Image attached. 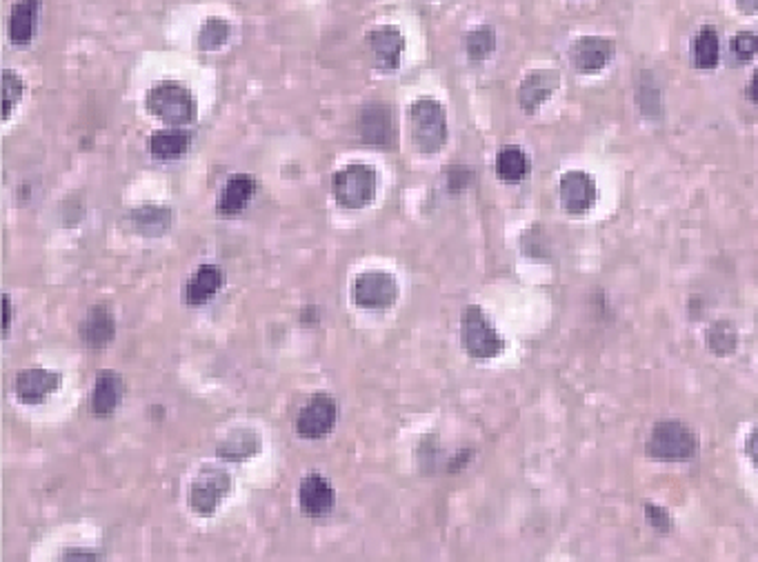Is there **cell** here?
<instances>
[{
	"instance_id": "1",
	"label": "cell",
	"mask_w": 758,
	"mask_h": 562,
	"mask_svg": "<svg viewBox=\"0 0 758 562\" xmlns=\"http://www.w3.org/2000/svg\"><path fill=\"white\" fill-rule=\"evenodd\" d=\"M407 120H410L412 143L418 154L432 156L441 152L447 143V114L436 98L423 96L414 100Z\"/></svg>"
},
{
	"instance_id": "2",
	"label": "cell",
	"mask_w": 758,
	"mask_h": 562,
	"mask_svg": "<svg viewBox=\"0 0 758 562\" xmlns=\"http://www.w3.org/2000/svg\"><path fill=\"white\" fill-rule=\"evenodd\" d=\"M147 112L165 125L181 127L196 120V98L185 83L178 80H161L147 94Z\"/></svg>"
},
{
	"instance_id": "3",
	"label": "cell",
	"mask_w": 758,
	"mask_h": 562,
	"mask_svg": "<svg viewBox=\"0 0 758 562\" xmlns=\"http://www.w3.org/2000/svg\"><path fill=\"white\" fill-rule=\"evenodd\" d=\"M698 438L681 420H658L645 443V454L663 463H685L698 454Z\"/></svg>"
},
{
	"instance_id": "4",
	"label": "cell",
	"mask_w": 758,
	"mask_h": 562,
	"mask_svg": "<svg viewBox=\"0 0 758 562\" xmlns=\"http://www.w3.org/2000/svg\"><path fill=\"white\" fill-rule=\"evenodd\" d=\"M461 340L467 354L478 360L496 358L503 354L507 343L494 329L492 320L478 305H467L461 316Z\"/></svg>"
},
{
	"instance_id": "5",
	"label": "cell",
	"mask_w": 758,
	"mask_h": 562,
	"mask_svg": "<svg viewBox=\"0 0 758 562\" xmlns=\"http://www.w3.org/2000/svg\"><path fill=\"white\" fill-rule=\"evenodd\" d=\"M376 169L352 163L338 169L332 180V192L336 203L345 209H365L376 198Z\"/></svg>"
},
{
	"instance_id": "6",
	"label": "cell",
	"mask_w": 758,
	"mask_h": 562,
	"mask_svg": "<svg viewBox=\"0 0 758 562\" xmlns=\"http://www.w3.org/2000/svg\"><path fill=\"white\" fill-rule=\"evenodd\" d=\"M352 303L363 309H390L398 300V280L378 269L358 274L352 283Z\"/></svg>"
},
{
	"instance_id": "7",
	"label": "cell",
	"mask_w": 758,
	"mask_h": 562,
	"mask_svg": "<svg viewBox=\"0 0 758 562\" xmlns=\"http://www.w3.org/2000/svg\"><path fill=\"white\" fill-rule=\"evenodd\" d=\"M338 420V403L325 394L318 391L312 398L307 400L303 409L296 416V434L305 440H323L332 434Z\"/></svg>"
},
{
	"instance_id": "8",
	"label": "cell",
	"mask_w": 758,
	"mask_h": 562,
	"mask_svg": "<svg viewBox=\"0 0 758 562\" xmlns=\"http://www.w3.org/2000/svg\"><path fill=\"white\" fill-rule=\"evenodd\" d=\"M232 489V478L223 469H203L189 487V507L198 516H212Z\"/></svg>"
},
{
	"instance_id": "9",
	"label": "cell",
	"mask_w": 758,
	"mask_h": 562,
	"mask_svg": "<svg viewBox=\"0 0 758 562\" xmlns=\"http://www.w3.org/2000/svg\"><path fill=\"white\" fill-rule=\"evenodd\" d=\"M558 198H561V205L567 214L585 216L598 200L594 178L587 172H581V169L565 172L558 180Z\"/></svg>"
},
{
	"instance_id": "10",
	"label": "cell",
	"mask_w": 758,
	"mask_h": 562,
	"mask_svg": "<svg viewBox=\"0 0 758 562\" xmlns=\"http://www.w3.org/2000/svg\"><path fill=\"white\" fill-rule=\"evenodd\" d=\"M369 52L374 56V65L381 72H396L401 67L405 36L396 25H378L367 32Z\"/></svg>"
},
{
	"instance_id": "11",
	"label": "cell",
	"mask_w": 758,
	"mask_h": 562,
	"mask_svg": "<svg viewBox=\"0 0 758 562\" xmlns=\"http://www.w3.org/2000/svg\"><path fill=\"white\" fill-rule=\"evenodd\" d=\"M616 54V45L610 38L601 36H583L570 47V63L581 74H598L612 63Z\"/></svg>"
},
{
	"instance_id": "12",
	"label": "cell",
	"mask_w": 758,
	"mask_h": 562,
	"mask_svg": "<svg viewBox=\"0 0 758 562\" xmlns=\"http://www.w3.org/2000/svg\"><path fill=\"white\" fill-rule=\"evenodd\" d=\"M63 385V376L58 371L32 367L23 369L14 380V394L25 405H43Z\"/></svg>"
},
{
	"instance_id": "13",
	"label": "cell",
	"mask_w": 758,
	"mask_h": 562,
	"mask_svg": "<svg viewBox=\"0 0 758 562\" xmlns=\"http://www.w3.org/2000/svg\"><path fill=\"white\" fill-rule=\"evenodd\" d=\"M361 138L365 145L394 147L396 143V116L390 105L374 103L361 112Z\"/></svg>"
},
{
	"instance_id": "14",
	"label": "cell",
	"mask_w": 758,
	"mask_h": 562,
	"mask_svg": "<svg viewBox=\"0 0 758 562\" xmlns=\"http://www.w3.org/2000/svg\"><path fill=\"white\" fill-rule=\"evenodd\" d=\"M336 505V491L321 474H309L298 487V507L309 518L327 516Z\"/></svg>"
},
{
	"instance_id": "15",
	"label": "cell",
	"mask_w": 758,
	"mask_h": 562,
	"mask_svg": "<svg viewBox=\"0 0 758 562\" xmlns=\"http://www.w3.org/2000/svg\"><path fill=\"white\" fill-rule=\"evenodd\" d=\"M258 189V180L249 174H234L229 176L225 187L218 196L216 212L223 218H232L245 212V207L252 203V198Z\"/></svg>"
},
{
	"instance_id": "16",
	"label": "cell",
	"mask_w": 758,
	"mask_h": 562,
	"mask_svg": "<svg viewBox=\"0 0 758 562\" xmlns=\"http://www.w3.org/2000/svg\"><path fill=\"white\" fill-rule=\"evenodd\" d=\"M116 336V318L107 303H96L89 307L85 320L81 323V338L87 347L103 349Z\"/></svg>"
},
{
	"instance_id": "17",
	"label": "cell",
	"mask_w": 758,
	"mask_h": 562,
	"mask_svg": "<svg viewBox=\"0 0 758 562\" xmlns=\"http://www.w3.org/2000/svg\"><path fill=\"white\" fill-rule=\"evenodd\" d=\"M558 83H561V78H558V74L552 72V69H536V72L527 74L521 80V87H518V105L523 107V112L534 114L536 109L554 94Z\"/></svg>"
},
{
	"instance_id": "18",
	"label": "cell",
	"mask_w": 758,
	"mask_h": 562,
	"mask_svg": "<svg viewBox=\"0 0 758 562\" xmlns=\"http://www.w3.org/2000/svg\"><path fill=\"white\" fill-rule=\"evenodd\" d=\"M125 227L138 236L158 238L172 227V209L165 205H141L127 214Z\"/></svg>"
},
{
	"instance_id": "19",
	"label": "cell",
	"mask_w": 758,
	"mask_h": 562,
	"mask_svg": "<svg viewBox=\"0 0 758 562\" xmlns=\"http://www.w3.org/2000/svg\"><path fill=\"white\" fill-rule=\"evenodd\" d=\"M125 398V380L114 369L98 371L94 394H92V411L96 416L107 418L121 407Z\"/></svg>"
},
{
	"instance_id": "20",
	"label": "cell",
	"mask_w": 758,
	"mask_h": 562,
	"mask_svg": "<svg viewBox=\"0 0 758 562\" xmlns=\"http://www.w3.org/2000/svg\"><path fill=\"white\" fill-rule=\"evenodd\" d=\"M225 285V274L221 272V267L216 265H201L196 272L189 276L187 285H185V300L187 305L198 307V305H207L218 291Z\"/></svg>"
},
{
	"instance_id": "21",
	"label": "cell",
	"mask_w": 758,
	"mask_h": 562,
	"mask_svg": "<svg viewBox=\"0 0 758 562\" xmlns=\"http://www.w3.org/2000/svg\"><path fill=\"white\" fill-rule=\"evenodd\" d=\"M43 0H18L9 16V40L14 45L25 47L34 40L38 14H41Z\"/></svg>"
},
{
	"instance_id": "22",
	"label": "cell",
	"mask_w": 758,
	"mask_h": 562,
	"mask_svg": "<svg viewBox=\"0 0 758 562\" xmlns=\"http://www.w3.org/2000/svg\"><path fill=\"white\" fill-rule=\"evenodd\" d=\"M189 147H192V134L181 127L158 129L149 138V154L156 160H165V163L185 156Z\"/></svg>"
},
{
	"instance_id": "23",
	"label": "cell",
	"mask_w": 758,
	"mask_h": 562,
	"mask_svg": "<svg viewBox=\"0 0 758 562\" xmlns=\"http://www.w3.org/2000/svg\"><path fill=\"white\" fill-rule=\"evenodd\" d=\"M692 63L701 72H714L721 63V38L716 27L703 25L692 40Z\"/></svg>"
},
{
	"instance_id": "24",
	"label": "cell",
	"mask_w": 758,
	"mask_h": 562,
	"mask_svg": "<svg viewBox=\"0 0 758 562\" xmlns=\"http://www.w3.org/2000/svg\"><path fill=\"white\" fill-rule=\"evenodd\" d=\"M532 172V160L518 145H505L501 152L496 154V176L503 183L516 185L530 176Z\"/></svg>"
},
{
	"instance_id": "25",
	"label": "cell",
	"mask_w": 758,
	"mask_h": 562,
	"mask_svg": "<svg viewBox=\"0 0 758 562\" xmlns=\"http://www.w3.org/2000/svg\"><path fill=\"white\" fill-rule=\"evenodd\" d=\"M263 440L252 429H238L234 434H229L221 445H218L216 454L218 458L232 460V463H238V460H247L256 456L261 451Z\"/></svg>"
},
{
	"instance_id": "26",
	"label": "cell",
	"mask_w": 758,
	"mask_h": 562,
	"mask_svg": "<svg viewBox=\"0 0 758 562\" xmlns=\"http://www.w3.org/2000/svg\"><path fill=\"white\" fill-rule=\"evenodd\" d=\"M705 343L716 356H732L738 349V331L730 320H714L705 331Z\"/></svg>"
},
{
	"instance_id": "27",
	"label": "cell",
	"mask_w": 758,
	"mask_h": 562,
	"mask_svg": "<svg viewBox=\"0 0 758 562\" xmlns=\"http://www.w3.org/2000/svg\"><path fill=\"white\" fill-rule=\"evenodd\" d=\"M465 52L472 63H483L496 52V29L492 25L474 27L465 36Z\"/></svg>"
},
{
	"instance_id": "28",
	"label": "cell",
	"mask_w": 758,
	"mask_h": 562,
	"mask_svg": "<svg viewBox=\"0 0 758 562\" xmlns=\"http://www.w3.org/2000/svg\"><path fill=\"white\" fill-rule=\"evenodd\" d=\"M229 34H232V27H229L227 20L207 18L201 29H198V47L203 52H216V49H221L227 43Z\"/></svg>"
},
{
	"instance_id": "29",
	"label": "cell",
	"mask_w": 758,
	"mask_h": 562,
	"mask_svg": "<svg viewBox=\"0 0 758 562\" xmlns=\"http://www.w3.org/2000/svg\"><path fill=\"white\" fill-rule=\"evenodd\" d=\"M636 100H638V107H641V112L647 118H656L663 114L661 89L656 87L652 74H643L641 85H638V92H636Z\"/></svg>"
},
{
	"instance_id": "30",
	"label": "cell",
	"mask_w": 758,
	"mask_h": 562,
	"mask_svg": "<svg viewBox=\"0 0 758 562\" xmlns=\"http://www.w3.org/2000/svg\"><path fill=\"white\" fill-rule=\"evenodd\" d=\"M23 92H25L23 78L14 74L12 69H5L3 72V120L12 116V109L21 103Z\"/></svg>"
},
{
	"instance_id": "31",
	"label": "cell",
	"mask_w": 758,
	"mask_h": 562,
	"mask_svg": "<svg viewBox=\"0 0 758 562\" xmlns=\"http://www.w3.org/2000/svg\"><path fill=\"white\" fill-rule=\"evenodd\" d=\"M730 54L734 63H750L758 54V34L756 32H738L730 40Z\"/></svg>"
},
{
	"instance_id": "32",
	"label": "cell",
	"mask_w": 758,
	"mask_h": 562,
	"mask_svg": "<svg viewBox=\"0 0 758 562\" xmlns=\"http://www.w3.org/2000/svg\"><path fill=\"white\" fill-rule=\"evenodd\" d=\"M521 247H523V254L530 258H536V260L550 258V245L545 243V234L538 227L527 229L521 238Z\"/></svg>"
},
{
	"instance_id": "33",
	"label": "cell",
	"mask_w": 758,
	"mask_h": 562,
	"mask_svg": "<svg viewBox=\"0 0 758 562\" xmlns=\"http://www.w3.org/2000/svg\"><path fill=\"white\" fill-rule=\"evenodd\" d=\"M645 520H647V525L656 529L658 534H663V536L670 534L672 527H674L670 511L658 507V505H645Z\"/></svg>"
},
{
	"instance_id": "34",
	"label": "cell",
	"mask_w": 758,
	"mask_h": 562,
	"mask_svg": "<svg viewBox=\"0 0 758 562\" xmlns=\"http://www.w3.org/2000/svg\"><path fill=\"white\" fill-rule=\"evenodd\" d=\"M472 183H474V172L470 167L456 165L447 169V187H450V192L454 194L463 192V189H467Z\"/></svg>"
},
{
	"instance_id": "35",
	"label": "cell",
	"mask_w": 758,
	"mask_h": 562,
	"mask_svg": "<svg viewBox=\"0 0 758 562\" xmlns=\"http://www.w3.org/2000/svg\"><path fill=\"white\" fill-rule=\"evenodd\" d=\"M745 454L752 460V465L758 469V425L750 431V436L745 440Z\"/></svg>"
},
{
	"instance_id": "36",
	"label": "cell",
	"mask_w": 758,
	"mask_h": 562,
	"mask_svg": "<svg viewBox=\"0 0 758 562\" xmlns=\"http://www.w3.org/2000/svg\"><path fill=\"white\" fill-rule=\"evenodd\" d=\"M61 560H103V556H98L96 551H89V549H67L65 554L61 556Z\"/></svg>"
},
{
	"instance_id": "37",
	"label": "cell",
	"mask_w": 758,
	"mask_h": 562,
	"mask_svg": "<svg viewBox=\"0 0 758 562\" xmlns=\"http://www.w3.org/2000/svg\"><path fill=\"white\" fill-rule=\"evenodd\" d=\"M745 96L752 105H758V67H756V72L752 74L750 83H747V87H745Z\"/></svg>"
},
{
	"instance_id": "38",
	"label": "cell",
	"mask_w": 758,
	"mask_h": 562,
	"mask_svg": "<svg viewBox=\"0 0 758 562\" xmlns=\"http://www.w3.org/2000/svg\"><path fill=\"white\" fill-rule=\"evenodd\" d=\"M736 9L745 16L758 14V0H736Z\"/></svg>"
},
{
	"instance_id": "39",
	"label": "cell",
	"mask_w": 758,
	"mask_h": 562,
	"mask_svg": "<svg viewBox=\"0 0 758 562\" xmlns=\"http://www.w3.org/2000/svg\"><path fill=\"white\" fill-rule=\"evenodd\" d=\"M3 309H5V320H3V334H9V325H12V298L7 294L3 296Z\"/></svg>"
}]
</instances>
